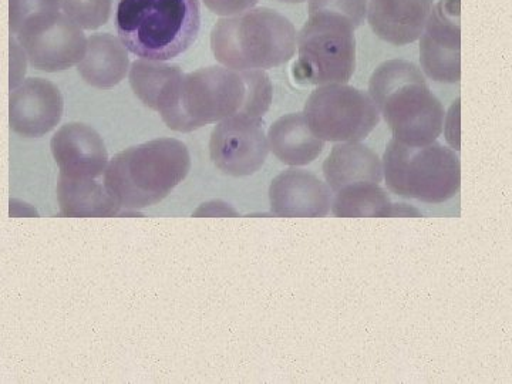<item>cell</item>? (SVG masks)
Masks as SVG:
<instances>
[{"mask_svg": "<svg viewBox=\"0 0 512 384\" xmlns=\"http://www.w3.org/2000/svg\"><path fill=\"white\" fill-rule=\"evenodd\" d=\"M303 116L316 137L332 143H360L380 123L379 109L369 93L348 84L316 87Z\"/></svg>", "mask_w": 512, "mask_h": 384, "instance_id": "ba28073f", "label": "cell"}, {"mask_svg": "<svg viewBox=\"0 0 512 384\" xmlns=\"http://www.w3.org/2000/svg\"><path fill=\"white\" fill-rule=\"evenodd\" d=\"M178 69L180 66L175 64L138 59L130 67L131 87L138 99L150 109L156 110L158 97Z\"/></svg>", "mask_w": 512, "mask_h": 384, "instance_id": "44dd1931", "label": "cell"}, {"mask_svg": "<svg viewBox=\"0 0 512 384\" xmlns=\"http://www.w3.org/2000/svg\"><path fill=\"white\" fill-rule=\"evenodd\" d=\"M190 170V151L183 141L156 138L111 158L104 185L121 210H143L167 198Z\"/></svg>", "mask_w": 512, "mask_h": 384, "instance_id": "3957f363", "label": "cell"}, {"mask_svg": "<svg viewBox=\"0 0 512 384\" xmlns=\"http://www.w3.org/2000/svg\"><path fill=\"white\" fill-rule=\"evenodd\" d=\"M269 150L279 161L291 167L313 163L322 154L325 141L312 133L303 113L282 116L269 127Z\"/></svg>", "mask_w": 512, "mask_h": 384, "instance_id": "ac0fdd59", "label": "cell"}, {"mask_svg": "<svg viewBox=\"0 0 512 384\" xmlns=\"http://www.w3.org/2000/svg\"><path fill=\"white\" fill-rule=\"evenodd\" d=\"M369 0H308V12H332L345 16L355 29L365 23Z\"/></svg>", "mask_w": 512, "mask_h": 384, "instance_id": "603a6c76", "label": "cell"}, {"mask_svg": "<svg viewBox=\"0 0 512 384\" xmlns=\"http://www.w3.org/2000/svg\"><path fill=\"white\" fill-rule=\"evenodd\" d=\"M279 2L292 3V5H296V3L306 2V0H279Z\"/></svg>", "mask_w": 512, "mask_h": 384, "instance_id": "484cf974", "label": "cell"}, {"mask_svg": "<svg viewBox=\"0 0 512 384\" xmlns=\"http://www.w3.org/2000/svg\"><path fill=\"white\" fill-rule=\"evenodd\" d=\"M63 110L59 87L42 77L23 80L10 90L9 124L19 136H46L62 120Z\"/></svg>", "mask_w": 512, "mask_h": 384, "instance_id": "7c38bea8", "label": "cell"}, {"mask_svg": "<svg viewBox=\"0 0 512 384\" xmlns=\"http://www.w3.org/2000/svg\"><path fill=\"white\" fill-rule=\"evenodd\" d=\"M80 76L96 89H113L126 79L130 57L119 37L96 33L87 39L86 53L77 64Z\"/></svg>", "mask_w": 512, "mask_h": 384, "instance_id": "2e32d148", "label": "cell"}, {"mask_svg": "<svg viewBox=\"0 0 512 384\" xmlns=\"http://www.w3.org/2000/svg\"><path fill=\"white\" fill-rule=\"evenodd\" d=\"M382 163L387 188L399 197L441 204L460 191V158L437 141L412 147L392 138Z\"/></svg>", "mask_w": 512, "mask_h": 384, "instance_id": "8992f818", "label": "cell"}, {"mask_svg": "<svg viewBox=\"0 0 512 384\" xmlns=\"http://www.w3.org/2000/svg\"><path fill=\"white\" fill-rule=\"evenodd\" d=\"M83 30L62 9H50L23 19L10 36L18 40L35 69L56 73L83 59L87 46Z\"/></svg>", "mask_w": 512, "mask_h": 384, "instance_id": "9c48e42d", "label": "cell"}, {"mask_svg": "<svg viewBox=\"0 0 512 384\" xmlns=\"http://www.w3.org/2000/svg\"><path fill=\"white\" fill-rule=\"evenodd\" d=\"M461 2L439 0L431 8L420 36L423 73L434 82L454 84L461 79Z\"/></svg>", "mask_w": 512, "mask_h": 384, "instance_id": "8fae6325", "label": "cell"}, {"mask_svg": "<svg viewBox=\"0 0 512 384\" xmlns=\"http://www.w3.org/2000/svg\"><path fill=\"white\" fill-rule=\"evenodd\" d=\"M274 87L265 70L202 67L168 80L156 111L171 130L191 133L232 117H262L269 110Z\"/></svg>", "mask_w": 512, "mask_h": 384, "instance_id": "6da1fadb", "label": "cell"}, {"mask_svg": "<svg viewBox=\"0 0 512 384\" xmlns=\"http://www.w3.org/2000/svg\"><path fill=\"white\" fill-rule=\"evenodd\" d=\"M295 26L271 8H252L221 18L211 32V49L222 66L269 70L296 55Z\"/></svg>", "mask_w": 512, "mask_h": 384, "instance_id": "5b68a950", "label": "cell"}, {"mask_svg": "<svg viewBox=\"0 0 512 384\" xmlns=\"http://www.w3.org/2000/svg\"><path fill=\"white\" fill-rule=\"evenodd\" d=\"M332 200L328 184L299 168L279 174L269 187V202L276 217H326Z\"/></svg>", "mask_w": 512, "mask_h": 384, "instance_id": "5bb4252c", "label": "cell"}, {"mask_svg": "<svg viewBox=\"0 0 512 384\" xmlns=\"http://www.w3.org/2000/svg\"><path fill=\"white\" fill-rule=\"evenodd\" d=\"M60 174L69 178H93L106 173L109 153L100 134L83 123L60 127L50 141Z\"/></svg>", "mask_w": 512, "mask_h": 384, "instance_id": "4fadbf2b", "label": "cell"}, {"mask_svg": "<svg viewBox=\"0 0 512 384\" xmlns=\"http://www.w3.org/2000/svg\"><path fill=\"white\" fill-rule=\"evenodd\" d=\"M212 163L231 177H248L261 170L269 154L262 117L238 116L220 121L211 134Z\"/></svg>", "mask_w": 512, "mask_h": 384, "instance_id": "30bf717a", "label": "cell"}, {"mask_svg": "<svg viewBox=\"0 0 512 384\" xmlns=\"http://www.w3.org/2000/svg\"><path fill=\"white\" fill-rule=\"evenodd\" d=\"M323 175L332 192L353 184H380L383 181V163L365 144L338 143L323 163Z\"/></svg>", "mask_w": 512, "mask_h": 384, "instance_id": "e0dca14e", "label": "cell"}, {"mask_svg": "<svg viewBox=\"0 0 512 384\" xmlns=\"http://www.w3.org/2000/svg\"><path fill=\"white\" fill-rule=\"evenodd\" d=\"M369 96L400 143L427 146L443 133L446 111L417 64L403 59L380 64L370 77Z\"/></svg>", "mask_w": 512, "mask_h": 384, "instance_id": "7a4b0ae2", "label": "cell"}, {"mask_svg": "<svg viewBox=\"0 0 512 384\" xmlns=\"http://www.w3.org/2000/svg\"><path fill=\"white\" fill-rule=\"evenodd\" d=\"M335 194L330 207L335 217H394L396 204L379 184L348 185Z\"/></svg>", "mask_w": 512, "mask_h": 384, "instance_id": "ffe728a7", "label": "cell"}, {"mask_svg": "<svg viewBox=\"0 0 512 384\" xmlns=\"http://www.w3.org/2000/svg\"><path fill=\"white\" fill-rule=\"evenodd\" d=\"M355 26L332 12L309 13L296 37L292 74L303 86L348 84L356 69Z\"/></svg>", "mask_w": 512, "mask_h": 384, "instance_id": "52a82bcc", "label": "cell"}, {"mask_svg": "<svg viewBox=\"0 0 512 384\" xmlns=\"http://www.w3.org/2000/svg\"><path fill=\"white\" fill-rule=\"evenodd\" d=\"M57 201L63 217H114L121 210L106 185L93 178L59 175Z\"/></svg>", "mask_w": 512, "mask_h": 384, "instance_id": "d6986e66", "label": "cell"}, {"mask_svg": "<svg viewBox=\"0 0 512 384\" xmlns=\"http://www.w3.org/2000/svg\"><path fill=\"white\" fill-rule=\"evenodd\" d=\"M434 0H369L366 18L373 33L393 46L420 39Z\"/></svg>", "mask_w": 512, "mask_h": 384, "instance_id": "9a60e30c", "label": "cell"}, {"mask_svg": "<svg viewBox=\"0 0 512 384\" xmlns=\"http://www.w3.org/2000/svg\"><path fill=\"white\" fill-rule=\"evenodd\" d=\"M113 0H60V8L84 30L99 29L110 18Z\"/></svg>", "mask_w": 512, "mask_h": 384, "instance_id": "7402d4cb", "label": "cell"}, {"mask_svg": "<svg viewBox=\"0 0 512 384\" xmlns=\"http://www.w3.org/2000/svg\"><path fill=\"white\" fill-rule=\"evenodd\" d=\"M201 28L200 0H119L116 29L128 52L168 62L187 52Z\"/></svg>", "mask_w": 512, "mask_h": 384, "instance_id": "277c9868", "label": "cell"}, {"mask_svg": "<svg viewBox=\"0 0 512 384\" xmlns=\"http://www.w3.org/2000/svg\"><path fill=\"white\" fill-rule=\"evenodd\" d=\"M26 63L28 57L23 52L15 37L10 36V90L18 87L23 82V76L26 73Z\"/></svg>", "mask_w": 512, "mask_h": 384, "instance_id": "cb8c5ba5", "label": "cell"}, {"mask_svg": "<svg viewBox=\"0 0 512 384\" xmlns=\"http://www.w3.org/2000/svg\"><path fill=\"white\" fill-rule=\"evenodd\" d=\"M215 15L221 18L227 16L238 15L245 10L255 8L259 0H202Z\"/></svg>", "mask_w": 512, "mask_h": 384, "instance_id": "d4e9b609", "label": "cell"}]
</instances>
